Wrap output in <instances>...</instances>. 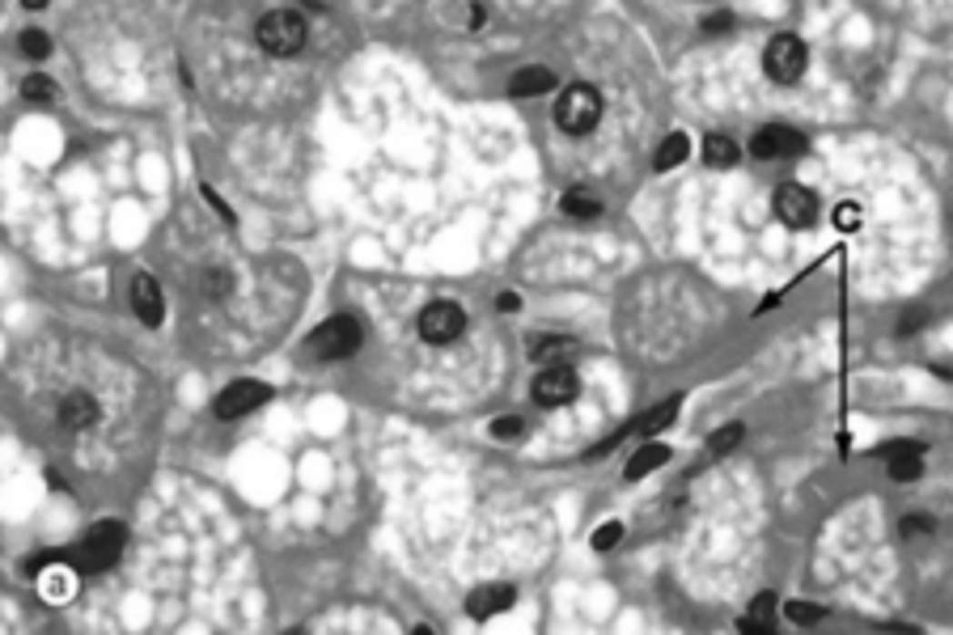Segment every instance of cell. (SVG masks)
<instances>
[{"label":"cell","instance_id":"cell-1","mask_svg":"<svg viewBox=\"0 0 953 635\" xmlns=\"http://www.w3.org/2000/svg\"><path fill=\"white\" fill-rule=\"evenodd\" d=\"M123 542H127V529L119 526V521H102V526H94L81 542H76V550L68 555V563H73L76 572H106L110 563L123 555Z\"/></svg>","mask_w":953,"mask_h":635},{"label":"cell","instance_id":"cell-2","mask_svg":"<svg viewBox=\"0 0 953 635\" xmlns=\"http://www.w3.org/2000/svg\"><path fill=\"white\" fill-rule=\"evenodd\" d=\"M555 119L568 136H589L602 119V94L593 86H568L555 102Z\"/></svg>","mask_w":953,"mask_h":635},{"label":"cell","instance_id":"cell-3","mask_svg":"<svg viewBox=\"0 0 953 635\" xmlns=\"http://www.w3.org/2000/svg\"><path fill=\"white\" fill-rule=\"evenodd\" d=\"M255 38L268 55H297V51L306 47V22H301V13H293V9H276L259 22Z\"/></svg>","mask_w":953,"mask_h":635},{"label":"cell","instance_id":"cell-4","mask_svg":"<svg viewBox=\"0 0 953 635\" xmlns=\"http://www.w3.org/2000/svg\"><path fill=\"white\" fill-rule=\"evenodd\" d=\"M356 348H360V327H356V318H348V314L327 318V322L309 335V356H314V360H343V356H352Z\"/></svg>","mask_w":953,"mask_h":635},{"label":"cell","instance_id":"cell-5","mask_svg":"<svg viewBox=\"0 0 953 635\" xmlns=\"http://www.w3.org/2000/svg\"><path fill=\"white\" fill-rule=\"evenodd\" d=\"M806 64H809V51L796 35H776L767 43V51H763V68H767V76L776 81V86H793V81H801V76H806Z\"/></svg>","mask_w":953,"mask_h":635},{"label":"cell","instance_id":"cell-6","mask_svg":"<svg viewBox=\"0 0 953 635\" xmlns=\"http://www.w3.org/2000/svg\"><path fill=\"white\" fill-rule=\"evenodd\" d=\"M462 330H466V314L458 301H432L420 314V339L432 343V348H445V343L462 339Z\"/></svg>","mask_w":953,"mask_h":635},{"label":"cell","instance_id":"cell-7","mask_svg":"<svg viewBox=\"0 0 953 635\" xmlns=\"http://www.w3.org/2000/svg\"><path fill=\"white\" fill-rule=\"evenodd\" d=\"M801 148H806V136L796 132V127H788V123H767V127H758V132L750 136V153H755L758 161L796 157Z\"/></svg>","mask_w":953,"mask_h":635},{"label":"cell","instance_id":"cell-8","mask_svg":"<svg viewBox=\"0 0 953 635\" xmlns=\"http://www.w3.org/2000/svg\"><path fill=\"white\" fill-rule=\"evenodd\" d=\"M271 398V386H263V381L255 378H242L233 381V386H225V390L217 394V416L220 419H242L250 416L255 407H263Z\"/></svg>","mask_w":953,"mask_h":635},{"label":"cell","instance_id":"cell-9","mask_svg":"<svg viewBox=\"0 0 953 635\" xmlns=\"http://www.w3.org/2000/svg\"><path fill=\"white\" fill-rule=\"evenodd\" d=\"M581 394V378L568 365H542L534 378V403L538 407H563Z\"/></svg>","mask_w":953,"mask_h":635},{"label":"cell","instance_id":"cell-10","mask_svg":"<svg viewBox=\"0 0 953 635\" xmlns=\"http://www.w3.org/2000/svg\"><path fill=\"white\" fill-rule=\"evenodd\" d=\"M776 217L788 225V229H809L818 220V199L814 191H806L801 183H784L776 191Z\"/></svg>","mask_w":953,"mask_h":635},{"label":"cell","instance_id":"cell-11","mask_svg":"<svg viewBox=\"0 0 953 635\" xmlns=\"http://www.w3.org/2000/svg\"><path fill=\"white\" fill-rule=\"evenodd\" d=\"M517 601V589L504 585V580H492V585H479L471 598H466V614L471 619H492V614L509 610Z\"/></svg>","mask_w":953,"mask_h":635},{"label":"cell","instance_id":"cell-12","mask_svg":"<svg viewBox=\"0 0 953 635\" xmlns=\"http://www.w3.org/2000/svg\"><path fill=\"white\" fill-rule=\"evenodd\" d=\"M132 314L145 327H161L166 309H161V293H157V284H153V276H136L132 280Z\"/></svg>","mask_w":953,"mask_h":635},{"label":"cell","instance_id":"cell-13","mask_svg":"<svg viewBox=\"0 0 953 635\" xmlns=\"http://www.w3.org/2000/svg\"><path fill=\"white\" fill-rule=\"evenodd\" d=\"M890 475L898 479V483H911V479L924 475V445H916V440H898V445H890Z\"/></svg>","mask_w":953,"mask_h":635},{"label":"cell","instance_id":"cell-14","mask_svg":"<svg viewBox=\"0 0 953 635\" xmlns=\"http://www.w3.org/2000/svg\"><path fill=\"white\" fill-rule=\"evenodd\" d=\"M94 419H98V403H94L86 390L64 394V403H60V424H64V428L81 432V428H89Z\"/></svg>","mask_w":953,"mask_h":635},{"label":"cell","instance_id":"cell-15","mask_svg":"<svg viewBox=\"0 0 953 635\" xmlns=\"http://www.w3.org/2000/svg\"><path fill=\"white\" fill-rule=\"evenodd\" d=\"M547 89H555V73L542 68V64H530V68H522V73L509 81V94H513V98H538V94H547Z\"/></svg>","mask_w":953,"mask_h":635},{"label":"cell","instance_id":"cell-16","mask_svg":"<svg viewBox=\"0 0 953 635\" xmlns=\"http://www.w3.org/2000/svg\"><path fill=\"white\" fill-rule=\"evenodd\" d=\"M686 153H691V140H686V132H670L665 140L657 145V153H653V170L665 174L674 170V166H683Z\"/></svg>","mask_w":953,"mask_h":635},{"label":"cell","instance_id":"cell-17","mask_svg":"<svg viewBox=\"0 0 953 635\" xmlns=\"http://www.w3.org/2000/svg\"><path fill=\"white\" fill-rule=\"evenodd\" d=\"M737 157H742V148L734 145V136L712 132L708 140H704V161H708V166H716V170H729V166H737Z\"/></svg>","mask_w":953,"mask_h":635},{"label":"cell","instance_id":"cell-18","mask_svg":"<svg viewBox=\"0 0 953 635\" xmlns=\"http://www.w3.org/2000/svg\"><path fill=\"white\" fill-rule=\"evenodd\" d=\"M737 627H742V631H755V635L771 631V627H776V598H771V593H758L755 606H750V614H745Z\"/></svg>","mask_w":953,"mask_h":635},{"label":"cell","instance_id":"cell-19","mask_svg":"<svg viewBox=\"0 0 953 635\" xmlns=\"http://www.w3.org/2000/svg\"><path fill=\"white\" fill-rule=\"evenodd\" d=\"M563 212H568V217H598L602 212V199L593 196V191H585V186H573V191H568V196H563Z\"/></svg>","mask_w":953,"mask_h":635},{"label":"cell","instance_id":"cell-20","mask_svg":"<svg viewBox=\"0 0 953 635\" xmlns=\"http://www.w3.org/2000/svg\"><path fill=\"white\" fill-rule=\"evenodd\" d=\"M665 458H670V449H665V445H644V449H640L632 462H627V479H644L648 470H657Z\"/></svg>","mask_w":953,"mask_h":635},{"label":"cell","instance_id":"cell-21","mask_svg":"<svg viewBox=\"0 0 953 635\" xmlns=\"http://www.w3.org/2000/svg\"><path fill=\"white\" fill-rule=\"evenodd\" d=\"M674 411H678V398H665V403H661L657 411H653V416L640 419V437L653 440V437L661 432V428H670V424H674Z\"/></svg>","mask_w":953,"mask_h":635},{"label":"cell","instance_id":"cell-22","mask_svg":"<svg viewBox=\"0 0 953 635\" xmlns=\"http://www.w3.org/2000/svg\"><path fill=\"white\" fill-rule=\"evenodd\" d=\"M22 94H25V102H56V86H51L43 73H30V76H25V81H22Z\"/></svg>","mask_w":953,"mask_h":635},{"label":"cell","instance_id":"cell-23","mask_svg":"<svg viewBox=\"0 0 953 635\" xmlns=\"http://www.w3.org/2000/svg\"><path fill=\"white\" fill-rule=\"evenodd\" d=\"M573 352H576V343L551 339V343H538V348H534V360H538V365H555V360H563V356H573Z\"/></svg>","mask_w":953,"mask_h":635},{"label":"cell","instance_id":"cell-24","mask_svg":"<svg viewBox=\"0 0 953 635\" xmlns=\"http://www.w3.org/2000/svg\"><path fill=\"white\" fill-rule=\"evenodd\" d=\"M51 51V38L43 35V30H22V55H30V60H43Z\"/></svg>","mask_w":953,"mask_h":635},{"label":"cell","instance_id":"cell-25","mask_svg":"<svg viewBox=\"0 0 953 635\" xmlns=\"http://www.w3.org/2000/svg\"><path fill=\"white\" fill-rule=\"evenodd\" d=\"M742 440V424H729V428H721V432H712L708 437V449L712 453H729Z\"/></svg>","mask_w":953,"mask_h":635},{"label":"cell","instance_id":"cell-26","mask_svg":"<svg viewBox=\"0 0 953 635\" xmlns=\"http://www.w3.org/2000/svg\"><path fill=\"white\" fill-rule=\"evenodd\" d=\"M860 220H865V212H860V204H852V199H847V204H839V212H835V225H839V229H860Z\"/></svg>","mask_w":953,"mask_h":635},{"label":"cell","instance_id":"cell-27","mask_svg":"<svg viewBox=\"0 0 953 635\" xmlns=\"http://www.w3.org/2000/svg\"><path fill=\"white\" fill-rule=\"evenodd\" d=\"M784 610H788V619H796V623H818L822 614H826L822 606H809V601H788Z\"/></svg>","mask_w":953,"mask_h":635},{"label":"cell","instance_id":"cell-28","mask_svg":"<svg viewBox=\"0 0 953 635\" xmlns=\"http://www.w3.org/2000/svg\"><path fill=\"white\" fill-rule=\"evenodd\" d=\"M199 288H204L208 297H225V293H229V276H225V267H212L208 276L199 280Z\"/></svg>","mask_w":953,"mask_h":635},{"label":"cell","instance_id":"cell-29","mask_svg":"<svg viewBox=\"0 0 953 635\" xmlns=\"http://www.w3.org/2000/svg\"><path fill=\"white\" fill-rule=\"evenodd\" d=\"M522 428H526V424H522L517 416H501L496 424H492V437H496V440H513V437H522Z\"/></svg>","mask_w":953,"mask_h":635},{"label":"cell","instance_id":"cell-30","mask_svg":"<svg viewBox=\"0 0 953 635\" xmlns=\"http://www.w3.org/2000/svg\"><path fill=\"white\" fill-rule=\"evenodd\" d=\"M619 538H624V526H619V521H606V526L593 534V547H598V550H611Z\"/></svg>","mask_w":953,"mask_h":635},{"label":"cell","instance_id":"cell-31","mask_svg":"<svg viewBox=\"0 0 953 635\" xmlns=\"http://www.w3.org/2000/svg\"><path fill=\"white\" fill-rule=\"evenodd\" d=\"M924 322H928V309H924V306H911V309H907V318H903V327H898V335H911V330L924 327Z\"/></svg>","mask_w":953,"mask_h":635},{"label":"cell","instance_id":"cell-32","mask_svg":"<svg viewBox=\"0 0 953 635\" xmlns=\"http://www.w3.org/2000/svg\"><path fill=\"white\" fill-rule=\"evenodd\" d=\"M729 25H734L729 13H708V17H704V30H708V35H721V30H729Z\"/></svg>","mask_w":953,"mask_h":635},{"label":"cell","instance_id":"cell-33","mask_svg":"<svg viewBox=\"0 0 953 635\" xmlns=\"http://www.w3.org/2000/svg\"><path fill=\"white\" fill-rule=\"evenodd\" d=\"M916 529H919V534H928L932 521H928V517H907V521H903V534H916Z\"/></svg>","mask_w":953,"mask_h":635},{"label":"cell","instance_id":"cell-34","mask_svg":"<svg viewBox=\"0 0 953 635\" xmlns=\"http://www.w3.org/2000/svg\"><path fill=\"white\" fill-rule=\"evenodd\" d=\"M501 309H504V314H517V309H522V297H517V293H504V297H501Z\"/></svg>","mask_w":953,"mask_h":635},{"label":"cell","instance_id":"cell-35","mask_svg":"<svg viewBox=\"0 0 953 635\" xmlns=\"http://www.w3.org/2000/svg\"><path fill=\"white\" fill-rule=\"evenodd\" d=\"M22 5H25V9H47L51 0H22Z\"/></svg>","mask_w":953,"mask_h":635}]
</instances>
